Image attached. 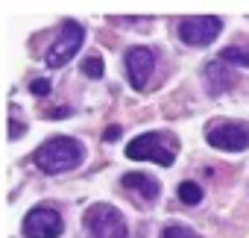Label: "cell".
Masks as SVG:
<instances>
[{"label":"cell","instance_id":"cell-1","mask_svg":"<svg viewBox=\"0 0 249 238\" xmlns=\"http://www.w3.org/2000/svg\"><path fill=\"white\" fill-rule=\"evenodd\" d=\"M82 159H85V147H82L76 139H68V136L47 139V141L36 150V156H33V162H36L38 171H44V174H65V171L76 168Z\"/></svg>","mask_w":249,"mask_h":238},{"label":"cell","instance_id":"cell-2","mask_svg":"<svg viewBox=\"0 0 249 238\" xmlns=\"http://www.w3.org/2000/svg\"><path fill=\"white\" fill-rule=\"evenodd\" d=\"M176 150H179V139L173 133H144L138 139H132L126 144V156L129 159H150L156 165H173L176 159Z\"/></svg>","mask_w":249,"mask_h":238},{"label":"cell","instance_id":"cell-3","mask_svg":"<svg viewBox=\"0 0 249 238\" xmlns=\"http://www.w3.org/2000/svg\"><path fill=\"white\" fill-rule=\"evenodd\" d=\"M85 232L88 238H129L123 215L108 203H94L85 212Z\"/></svg>","mask_w":249,"mask_h":238},{"label":"cell","instance_id":"cell-4","mask_svg":"<svg viewBox=\"0 0 249 238\" xmlns=\"http://www.w3.org/2000/svg\"><path fill=\"white\" fill-rule=\"evenodd\" d=\"M82 41H85V30H82V24H76V21H65L62 30H59V36H56V41L50 44V50H47V56H44L47 68H62V65H65V62L82 47Z\"/></svg>","mask_w":249,"mask_h":238},{"label":"cell","instance_id":"cell-5","mask_svg":"<svg viewBox=\"0 0 249 238\" xmlns=\"http://www.w3.org/2000/svg\"><path fill=\"white\" fill-rule=\"evenodd\" d=\"M205 141L217 150H229V153H240L249 147V127L237 124V121H220V124H208L205 130Z\"/></svg>","mask_w":249,"mask_h":238},{"label":"cell","instance_id":"cell-6","mask_svg":"<svg viewBox=\"0 0 249 238\" xmlns=\"http://www.w3.org/2000/svg\"><path fill=\"white\" fill-rule=\"evenodd\" d=\"M65 229L62 215L53 206H36L24 218V235L27 238H59Z\"/></svg>","mask_w":249,"mask_h":238},{"label":"cell","instance_id":"cell-7","mask_svg":"<svg viewBox=\"0 0 249 238\" xmlns=\"http://www.w3.org/2000/svg\"><path fill=\"white\" fill-rule=\"evenodd\" d=\"M220 30H223L220 18H185L179 24V39L191 47H205L220 36Z\"/></svg>","mask_w":249,"mask_h":238},{"label":"cell","instance_id":"cell-8","mask_svg":"<svg viewBox=\"0 0 249 238\" xmlns=\"http://www.w3.org/2000/svg\"><path fill=\"white\" fill-rule=\"evenodd\" d=\"M153 71H156V53L150 47H132L126 53V74H129L132 88H144Z\"/></svg>","mask_w":249,"mask_h":238},{"label":"cell","instance_id":"cell-9","mask_svg":"<svg viewBox=\"0 0 249 238\" xmlns=\"http://www.w3.org/2000/svg\"><path fill=\"white\" fill-rule=\"evenodd\" d=\"M120 185L126 188L132 197H138V200H141V197H144V200H156L159 191H161L159 179H153L150 174H123Z\"/></svg>","mask_w":249,"mask_h":238},{"label":"cell","instance_id":"cell-10","mask_svg":"<svg viewBox=\"0 0 249 238\" xmlns=\"http://www.w3.org/2000/svg\"><path fill=\"white\" fill-rule=\"evenodd\" d=\"M208 91L211 94H220V91H226L231 82H234V77L229 74V71H223V62H214V65H208Z\"/></svg>","mask_w":249,"mask_h":238},{"label":"cell","instance_id":"cell-11","mask_svg":"<svg viewBox=\"0 0 249 238\" xmlns=\"http://www.w3.org/2000/svg\"><path fill=\"white\" fill-rule=\"evenodd\" d=\"M223 65H246L249 68V47H226L220 53Z\"/></svg>","mask_w":249,"mask_h":238},{"label":"cell","instance_id":"cell-12","mask_svg":"<svg viewBox=\"0 0 249 238\" xmlns=\"http://www.w3.org/2000/svg\"><path fill=\"white\" fill-rule=\"evenodd\" d=\"M179 200H182L185 206H196V203L202 200V188H199L196 182H191V179H185V182L179 185Z\"/></svg>","mask_w":249,"mask_h":238},{"label":"cell","instance_id":"cell-13","mask_svg":"<svg viewBox=\"0 0 249 238\" xmlns=\"http://www.w3.org/2000/svg\"><path fill=\"white\" fill-rule=\"evenodd\" d=\"M103 71H106V65H103V56H97V53H91V56L82 62V74L91 77V79H100Z\"/></svg>","mask_w":249,"mask_h":238},{"label":"cell","instance_id":"cell-14","mask_svg":"<svg viewBox=\"0 0 249 238\" xmlns=\"http://www.w3.org/2000/svg\"><path fill=\"white\" fill-rule=\"evenodd\" d=\"M159 238H199V235L194 229H188V226H164Z\"/></svg>","mask_w":249,"mask_h":238},{"label":"cell","instance_id":"cell-15","mask_svg":"<svg viewBox=\"0 0 249 238\" xmlns=\"http://www.w3.org/2000/svg\"><path fill=\"white\" fill-rule=\"evenodd\" d=\"M50 88H53V85H50V79H33V82H30V91H33L36 97H47V94H50Z\"/></svg>","mask_w":249,"mask_h":238},{"label":"cell","instance_id":"cell-16","mask_svg":"<svg viewBox=\"0 0 249 238\" xmlns=\"http://www.w3.org/2000/svg\"><path fill=\"white\" fill-rule=\"evenodd\" d=\"M68 112H71V109H68V106H62V109H44L41 115H44V118H65Z\"/></svg>","mask_w":249,"mask_h":238},{"label":"cell","instance_id":"cell-17","mask_svg":"<svg viewBox=\"0 0 249 238\" xmlns=\"http://www.w3.org/2000/svg\"><path fill=\"white\" fill-rule=\"evenodd\" d=\"M120 133H123L120 127H108V130H106V141H117V139H120Z\"/></svg>","mask_w":249,"mask_h":238}]
</instances>
